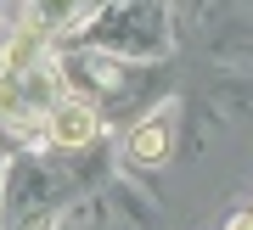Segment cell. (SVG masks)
Wrapping results in <instances>:
<instances>
[{
	"mask_svg": "<svg viewBox=\"0 0 253 230\" xmlns=\"http://www.w3.org/2000/svg\"><path fill=\"white\" fill-rule=\"evenodd\" d=\"M45 135H51V146H62V152H84L101 135V118H96V101L90 96H62L45 113Z\"/></svg>",
	"mask_w": 253,
	"mask_h": 230,
	"instance_id": "2",
	"label": "cell"
},
{
	"mask_svg": "<svg viewBox=\"0 0 253 230\" xmlns=\"http://www.w3.org/2000/svg\"><path fill=\"white\" fill-rule=\"evenodd\" d=\"M96 45H107V51H135V56H146V51H158V11L146 6V0H135V6H118L113 17H101L96 23Z\"/></svg>",
	"mask_w": 253,
	"mask_h": 230,
	"instance_id": "1",
	"label": "cell"
},
{
	"mask_svg": "<svg viewBox=\"0 0 253 230\" xmlns=\"http://www.w3.org/2000/svg\"><path fill=\"white\" fill-rule=\"evenodd\" d=\"M129 157H135V163H163V157H169V124H163V118L135 124V129H129Z\"/></svg>",
	"mask_w": 253,
	"mask_h": 230,
	"instance_id": "3",
	"label": "cell"
}]
</instances>
